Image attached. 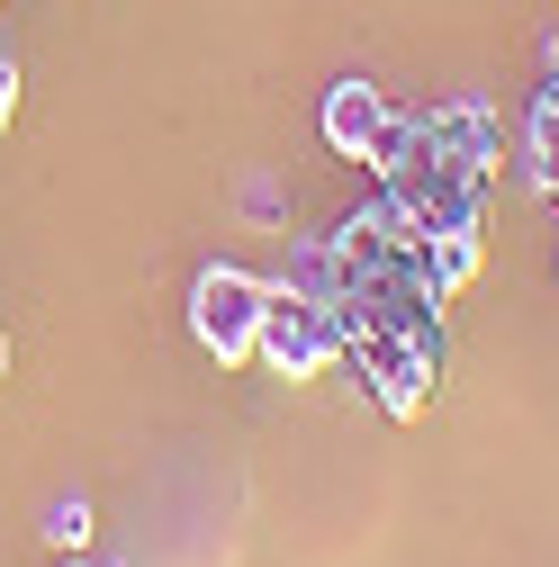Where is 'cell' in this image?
Here are the masks:
<instances>
[{
  "label": "cell",
  "mask_w": 559,
  "mask_h": 567,
  "mask_svg": "<svg viewBox=\"0 0 559 567\" xmlns=\"http://www.w3.org/2000/svg\"><path fill=\"white\" fill-rule=\"evenodd\" d=\"M253 361L271 379H325L343 361V333H334V307L298 298V289H280L271 279V298H262V333H253Z\"/></svg>",
  "instance_id": "cell-1"
},
{
  "label": "cell",
  "mask_w": 559,
  "mask_h": 567,
  "mask_svg": "<svg viewBox=\"0 0 559 567\" xmlns=\"http://www.w3.org/2000/svg\"><path fill=\"white\" fill-rule=\"evenodd\" d=\"M262 298H271V279H253L235 261H207L190 279V333L217 351L226 370H244L253 361V333H262Z\"/></svg>",
  "instance_id": "cell-2"
},
{
  "label": "cell",
  "mask_w": 559,
  "mask_h": 567,
  "mask_svg": "<svg viewBox=\"0 0 559 567\" xmlns=\"http://www.w3.org/2000/svg\"><path fill=\"white\" fill-rule=\"evenodd\" d=\"M343 361L362 370V388L397 414V423H415L434 405V388H443V333L434 342H406V333H353L343 342Z\"/></svg>",
  "instance_id": "cell-3"
},
{
  "label": "cell",
  "mask_w": 559,
  "mask_h": 567,
  "mask_svg": "<svg viewBox=\"0 0 559 567\" xmlns=\"http://www.w3.org/2000/svg\"><path fill=\"white\" fill-rule=\"evenodd\" d=\"M388 91H370V82H334L325 91V145L343 154V163H370L379 154V135H388Z\"/></svg>",
  "instance_id": "cell-4"
},
{
  "label": "cell",
  "mask_w": 559,
  "mask_h": 567,
  "mask_svg": "<svg viewBox=\"0 0 559 567\" xmlns=\"http://www.w3.org/2000/svg\"><path fill=\"white\" fill-rule=\"evenodd\" d=\"M425 252H434V279H443L451 298L478 279V226H460V235H425Z\"/></svg>",
  "instance_id": "cell-5"
},
{
  "label": "cell",
  "mask_w": 559,
  "mask_h": 567,
  "mask_svg": "<svg viewBox=\"0 0 559 567\" xmlns=\"http://www.w3.org/2000/svg\"><path fill=\"white\" fill-rule=\"evenodd\" d=\"M37 532H45V549H63V558H73V549H91V505H82V495H54Z\"/></svg>",
  "instance_id": "cell-6"
},
{
  "label": "cell",
  "mask_w": 559,
  "mask_h": 567,
  "mask_svg": "<svg viewBox=\"0 0 559 567\" xmlns=\"http://www.w3.org/2000/svg\"><path fill=\"white\" fill-rule=\"evenodd\" d=\"M10 109H19V63L0 54V126H10Z\"/></svg>",
  "instance_id": "cell-7"
},
{
  "label": "cell",
  "mask_w": 559,
  "mask_h": 567,
  "mask_svg": "<svg viewBox=\"0 0 559 567\" xmlns=\"http://www.w3.org/2000/svg\"><path fill=\"white\" fill-rule=\"evenodd\" d=\"M541 91L559 100V37H550V54H541Z\"/></svg>",
  "instance_id": "cell-8"
},
{
  "label": "cell",
  "mask_w": 559,
  "mask_h": 567,
  "mask_svg": "<svg viewBox=\"0 0 559 567\" xmlns=\"http://www.w3.org/2000/svg\"><path fill=\"white\" fill-rule=\"evenodd\" d=\"M63 567H118V558H82V549H73V558H63Z\"/></svg>",
  "instance_id": "cell-9"
},
{
  "label": "cell",
  "mask_w": 559,
  "mask_h": 567,
  "mask_svg": "<svg viewBox=\"0 0 559 567\" xmlns=\"http://www.w3.org/2000/svg\"><path fill=\"white\" fill-rule=\"evenodd\" d=\"M0 370H10V333H0Z\"/></svg>",
  "instance_id": "cell-10"
}]
</instances>
